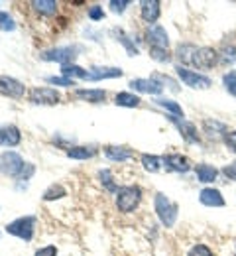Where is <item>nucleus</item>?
Wrapping results in <instances>:
<instances>
[{
	"label": "nucleus",
	"mask_w": 236,
	"mask_h": 256,
	"mask_svg": "<svg viewBox=\"0 0 236 256\" xmlns=\"http://www.w3.org/2000/svg\"><path fill=\"white\" fill-rule=\"evenodd\" d=\"M154 205H156V213H158V219L162 221V224L173 226L175 221H177V211H179V207H177L173 201H169L164 193H158V195H156Z\"/></svg>",
	"instance_id": "obj_1"
},
{
	"label": "nucleus",
	"mask_w": 236,
	"mask_h": 256,
	"mask_svg": "<svg viewBox=\"0 0 236 256\" xmlns=\"http://www.w3.org/2000/svg\"><path fill=\"white\" fill-rule=\"evenodd\" d=\"M142 199V190L136 186H126L116 192V207L122 213H132Z\"/></svg>",
	"instance_id": "obj_2"
},
{
	"label": "nucleus",
	"mask_w": 236,
	"mask_h": 256,
	"mask_svg": "<svg viewBox=\"0 0 236 256\" xmlns=\"http://www.w3.org/2000/svg\"><path fill=\"white\" fill-rule=\"evenodd\" d=\"M35 230V217H20L16 221L6 224V232L14 234L22 240H32Z\"/></svg>",
	"instance_id": "obj_3"
},
{
	"label": "nucleus",
	"mask_w": 236,
	"mask_h": 256,
	"mask_svg": "<svg viewBox=\"0 0 236 256\" xmlns=\"http://www.w3.org/2000/svg\"><path fill=\"white\" fill-rule=\"evenodd\" d=\"M175 71H177L179 79L183 81V85H187V87H191V89H209V87L213 85V81H211L207 75L197 73V71H191V69H187V67H183V65H177Z\"/></svg>",
	"instance_id": "obj_4"
},
{
	"label": "nucleus",
	"mask_w": 236,
	"mask_h": 256,
	"mask_svg": "<svg viewBox=\"0 0 236 256\" xmlns=\"http://www.w3.org/2000/svg\"><path fill=\"white\" fill-rule=\"evenodd\" d=\"M26 162L20 154L16 152H2L0 154V174L10 176V178H18L20 172L24 170Z\"/></svg>",
	"instance_id": "obj_5"
},
{
	"label": "nucleus",
	"mask_w": 236,
	"mask_h": 256,
	"mask_svg": "<svg viewBox=\"0 0 236 256\" xmlns=\"http://www.w3.org/2000/svg\"><path fill=\"white\" fill-rule=\"evenodd\" d=\"M77 56H79V54H77V48H73V46L53 48V50H47V52L39 54V58H41L43 62H57V64H61V65L73 64Z\"/></svg>",
	"instance_id": "obj_6"
},
{
	"label": "nucleus",
	"mask_w": 236,
	"mask_h": 256,
	"mask_svg": "<svg viewBox=\"0 0 236 256\" xmlns=\"http://www.w3.org/2000/svg\"><path fill=\"white\" fill-rule=\"evenodd\" d=\"M61 95L51 87H35L30 91V100L34 104H57Z\"/></svg>",
	"instance_id": "obj_7"
},
{
	"label": "nucleus",
	"mask_w": 236,
	"mask_h": 256,
	"mask_svg": "<svg viewBox=\"0 0 236 256\" xmlns=\"http://www.w3.org/2000/svg\"><path fill=\"white\" fill-rule=\"evenodd\" d=\"M0 93L12 96V98H22L26 93V87L22 81L8 77V75H0Z\"/></svg>",
	"instance_id": "obj_8"
},
{
	"label": "nucleus",
	"mask_w": 236,
	"mask_h": 256,
	"mask_svg": "<svg viewBox=\"0 0 236 256\" xmlns=\"http://www.w3.org/2000/svg\"><path fill=\"white\" fill-rule=\"evenodd\" d=\"M146 40L152 48H160V50H168L169 46V38L166 28H162L160 24H154V26H148L146 30Z\"/></svg>",
	"instance_id": "obj_9"
},
{
	"label": "nucleus",
	"mask_w": 236,
	"mask_h": 256,
	"mask_svg": "<svg viewBox=\"0 0 236 256\" xmlns=\"http://www.w3.org/2000/svg\"><path fill=\"white\" fill-rule=\"evenodd\" d=\"M130 89H134L138 93L160 95V93L164 91V85H162L156 77H150V79H132V81H130Z\"/></svg>",
	"instance_id": "obj_10"
},
{
	"label": "nucleus",
	"mask_w": 236,
	"mask_h": 256,
	"mask_svg": "<svg viewBox=\"0 0 236 256\" xmlns=\"http://www.w3.org/2000/svg\"><path fill=\"white\" fill-rule=\"evenodd\" d=\"M164 162V166L171 170V172H177V174H187L193 166H191V160L189 158H185V156H181V154H168V156H164L162 158Z\"/></svg>",
	"instance_id": "obj_11"
},
{
	"label": "nucleus",
	"mask_w": 236,
	"mask_h": 256,
	"mask_svg": "<svg viewBox=\"0 0 236 256\" xmlns=\"http://www.w3.org/2000/svg\"><path fill=\"white\" fill-rule=\"evenodd\" d=\"M160 12H162V8H160V2H158V0H142V2H140L142 20L148 22L150 26H154V24L158 22Z\"/></svg>",
	"instance_id": "obj_12"
},
{
	"label": "nucleus",
	"mask_w": 236,
	"mask_h": 256,
	"mask_svg": "<svg viewBox=\"0 0 236 256\" xmlns=\"http://www.w3.org/2000/svg\"><path fill=\"white\" fill-rule=\"evenodd\" d=\"M217 64V52L213 48H199L193 56V64L195 67H201V69H209Z\"/></svg>",
	"instance_id": "obj_13"
},
{
	"label": "nucleus",
	"mask_w": 236,
	"mask_h": 256,
	"mask_svg": "<svg viewBox=\"0 0 236 256\" xmlns=\"http://www.w3.org/2000/svg\"><path fill=\"white\" fill-rule=\"evenodd\" d=\"M169 120L175 124V126L179 128V132H181V136L187 140V142H199V134H197V128L193 122H187V120H183V118H179V116H168Z\"/></svg>",
	"instance_id": "obj_14"
},
{
	"label": "nucleus",
	"mask_w": 236,
	"mask_h": 256,
	"mask_svg": "<svg viewBox=\"0 0 236 256\" xmlns=\"http://www.w3.org/2000/svg\"><path fill=\"white\" fill-rule=\"evenodd\" d=\"M199 201L207 207H225V197L223 193L215 188H205L199 193Z\"/></svg>",
	"instance_id": "obj_15"
},
{
	"label": "nucleus",
	"mask_w": 236,
	"mask_h": 256,
	"mask_svg": "<svg viewBox=\"0 0 236 256\" xmlns=\"http://www.w3.org/2000/svg\"><path fill=\"white\" fill-rule=\"evenodd\" d=\"M114 77H122V69L118 67H91L89 69V81L114 79Z\"/></svg>",
	"instance_id": "obj_16"
},
{
	"label": "nucleus",
	"mask_w": 236,
	"mask_h": 256,
	"mask_svg": "<svg viewBox=\"0 0 236 256\" xmlns=\"http://www.w3.org/2000/svg\"><path fill=\"white\" fill-rule=\"evenodd\" d=\"M22 142V134L16 126H2L0 128V146H18Z\"/></svg>",
	"instance_id": "obj_17"
},
{
	"label": "nucleus",
	"mask_w": 236,
	"mask_h": 256,
	"mask_svg": "<svg viewBox=\"0 0 236 256\" xmlns=\"http://www.w3.org/2000/svg\"><path fill=\"white\" fill-rule=\"evenodd\" d=\"M104 154H106L108 160L112 162H126L134 156V152L130 148H124V146H106Z\"/></svg>",
	"instance_id": "obj_18"
},
{
	"label": "nucleus",
	"mask_w": 236,
	"mask_h": 256,
	"mask_svg": "<svg viewBox=\"0 0 236 256\" xmlns=\"http://www.w3.org/2000/svg\"><path fill=\"white\" fill-rule=\"evenodd\" d=\"M195 174H197V180L203 184H213L219 176V170L215 166H209V164H199L195 168Z\"/></svg>",
	"instance_id": "obj_19"
},
{
	"label": "nucleus",
	"mask_w": 236,
	"mask_h": 256,
	"mask_svg": "<svg viewBox=\"0 0 236 256\" xmlns=\"http://www.w3.org/2000/svg\"><path fill=\"white\" fill-rule=\"evenodd\" d=\"M75 96L81 100H89V102H102L106 98V93L102 89H77Z\"/></svg>",
	"instance_id": "obj_20"
},
{
	"label": "nucleus",
	"mask_w": 236,
	"mask_h": 256,
	"mask_svg": "<svg viewBox=\"0 0 236 256\" xmlns=\"http://www.w3.org/2000/svg\"><path fill=\"white\" fill-rule=\"evenodd\" d=\"M95 154H97V150L91 148V146H73V148L67 150V156L73 158V160H89Z\"/></svg>",
	"instance_id": "obj_21"
},
{
	"label": "nucleus",
	"mask_w": 236,
	"mask_h": 256,
	"mask_svg": "<svg viewBox=\"0 0 236 256\" xmlns=\"http://www.w3.org/2000/svg\"><path fill=\"white\" fill-rule=\"evenodd\" d=\"M197 50H199V48L193 46V44H183V46H179V48H177V58H179V62L185 65H191L193 64V56H195Z\"/></svg>",
	"instance_id": "obj_22"
},
{
	"label": "nucleus",
	"mask_w": 236,
	"mask_h": 256,
	"mask_svg": "<svg viewBox=\"0 0 236 256\" xmlns=\"http://www.w3.org/2000/svg\"><path fill=\"white\" fill-rule=\"evenodd\" d=\"M203 130L211 136V138H219L221 134H225L227 132V124H223V122H219V120H205L203 122Z\"/></svg>",
	"instance_id": "obj_23"
},
{
	"label": "nucleus",
	"mask_w": 236,
	"mask_h": 256,
	"mask_svg": "<svg viewBox=\"0 0 236 256\" xmlns=\"http://www.w3.org/2000/svg\"><path fill=\"white\" fill-rule=\"evenodd\" d=\"M140 96L134 95V93H118V95L114 96V102L118 104V106H128V108H134L140 104Z\"/></svg>",
	"instance_id": "obj_24"
},
{
	"label": "nucleus",
	"mask_w": 236,
	"mask_h": 256,
	"mask_svg": "<svg viewBox=\"0 0 236 256\" xmlns=\"http://www.w3.org/2000/svg\"><path fill=\"white\" fill-rule=\"evenodd\" d=\"M142 166H144L146 172L156 174V172H160V168H162V158L152 156V154H144V156H142Z\"/></svg>",
	"instance_id": "obj_25"
},
{
	"label": "nucleus",
	"mask_w": 236,
	"mask_h": 256,
	"mask_svg": "<svg viewBox=\"0 0 236 256\" xmlns=\"http://www.w3.org/2000/svg\"><path fill=\"white\" fill-rule=\"evenodd\" d=\"M32 6L41 14H55L57 12V2L55 0H34Z\"/></svg>",
	"instance_id": "obj_26"
},
{
	"label": "nucleus",
	"mask_w": 236,
	"mask_h": 256,
	"mask_svg": "<svg viewBox=\"0 0 236 256\" xmlns=\"http://www.w3.org/2000/svg\"><path fill=\"white\" fill-rule=\"evenodd\" d=\"M156 104L164 106V108L169 110L173 116H181V118H183V108H181V104H177L175 100H169V98H156Z\"/></svg>",
	"instance_id": "obj_27"
},
{
	"label": "nucleus",
	"mask_w": 236,
	"mask_h": 256,
	"mask_svg": "<svg viewBox=\"0 0 236 256\" xmlns=\"http://www.w3.org/2000/svg\"><path fill=\"white\" fill-rule=\"evenodd\" d=\"M65 195H67L65 188L59 186V184H55V186H51L49 190H45V193H43V201H55V199H61V197H65Z\"/></svg>",
	"instance_id": "obj_28"
},
{
	"label": "nucleus",
	"mask_w": 236,
	"mask_h": 256,
	"mask_svg": "<svg viewBox=\"0 0 236 256\" xmlns=\"http://www.w3.org/2000/svg\"><path fill=\"white\" fill-rule=\"evenodd\" d=\"M99 178H101V184L104 186V190H108V192L116 193L120 188H116V184L112 182V174L108 172V170H102V172H99Z\"/></svg>",
	"instance_id": "obj_29"
},
{
	"label": "nucleus",
	"mask_w": 236,
	"mask_h": 256,
	"mask_svg": "<svg viewBox=\"0 0 236 256\" xmlns=\"http://www.w3.org/2000/svg\"><path fill=\"white\" fill-rule=\"evenodd\" d=\"M223 83H225V89H227L233 96H236V71H229V73H225Z\"/></svg>",
	"instance_id": "obj_30"
},
{
	"label": "nucleus",
	"mask_w": 236,
	"mask_h": 256,
	"mask_svg": "<svg viewBox=\"0 0 236 256\" xmlns=\"http://www.w3.org/2000/svg\"><path fill=\"white\" fill-rule=\"evenodd\" d=\"M14 28H16V22L12 20V16H8V12H0V30L12 32Z\"/></svg>",
	"instance_id": "obj_31"
},
{
	"label": "nucleus",
	"mask_w": 236,
	"mask_h": 256,
	"mask_svg": "<svg viewBox=\"0 0 236 256\" xmlns=\"http://www.w3.org/2000/svg\"><path fill=\"white\" fill-rule=\"evenodd\" d=\"M150 56H152L156 62H162V64H166V62L171 60L168 50H160V48H150Z\"/></svg>",
	"instance_id": "obj_32"
},
{
	"label": "nucleus",
	"mask_w": 236,
	"mask_h": 256,
	"mask_svg": "<svg viewBox=\"0 0 236 256\" xmlns=\"http://www.w3.org/2000/svg\"><path fill=\"white\" fill-rule=\"evenodd\" d=\"M187 256H215V254H213V250H211L209 246H205V244H195V246H191V250L187 252Z\"/></svg>",
	"instance_id": "obj_33"
},
{
	"label": "nucleus",
	"mask_w": 236,
	"mask_h": 256,
	"mask_svg": "<svg viewBox=\"0 0 236 256\" xmlns=\"http://www.w3.org/2000/svg\"><path fill=\"white\" fill-rule=\"evenodd\" d=\"M223 60H225L227 64H235L236 62V48L235 46H229V48H225V50H223Z\"/></svg>",
	"instance_id": "obj_34"
},
{
	"label": "nucleus",
	"mask_w": 236,
	"mask_h": 256,
	"mask_svg": "<svg viewBox=\"0 0 236 256\" xmlns=\"http://www.w3.org/2000/svg\"><path fill=\"white\" fill-rule=\"evenodd\" d=\"M47 83H51V85H61V87H71V85H75L73 79H67V77H47Z\"/></svg>",
	"instance_id": "obj_35"
},
{
	"label": "nucleus",
	"mask_w": 236,
	"mask_h": 256,
	"mask_svg": "<svg viewBox=\"0 0 236 256\" xmlns=\"http://www.w3.org/2000/svg\"><path fill=\"white\" fill-rule=\"evenodd\" d=\"M225 144H227V148H229L231 152H235L236 154V130L225 134Z\"/></svg>",
	"instance_id": "obj_36"
},
{
	"label": "nucleus",
	"mask_w": 236,
	"mask_h": 256,
	"mask_svg": "<svg viewBox=\"0 0 236 256\" xmlns=\"http://www.w3.org/2000/svg\"><path fill=\"white\" fill-rule=\"evenodd\" d=\"M128 4H130L128 0H112V2H110V10H112V12L122 14V12L126 10V6H128Z\"/></svg>",
	"instance_id": "obj_37"
},
{
	"label": "nucleus",
	"mask_w": 236,
	"mask_h": 256,
	"mask_svg": "<svg viewBox=\"0 0 236 256\" xmlns=\"http://www.w3.org/2000/svg\"><path fill=\"white\" fill-rule=\"evenodd\" d=\"M102 16H104L102 6L95 4V6H91V8H89V18H91V20H102Z\"/></svg>",
	"instance_id": "obj_38"
},
{
	"label": "nucleus",
	"mask_w": 236,
	"mask_h": 256,
	"mask_svg": "<svg viewBox=\"0 0 236 256\" xmlns=\"http://www.w3.org/2000/svg\"><path fill=\"white\" fill-rule=\"evenodd\" d=\"M223 174H225V176H227L229 180L236 182V162L229 164V166H225V168H223Z\"/></svg>",
	"instance_id": "obj_39"
},
{
	"label": "nucleus",
	"mask_w": 236,
	"mask_h": 256,
	"mask_svg": "<svg viewBox=\"0 0 236 256\" xmlns=\"http://www.w3.org/2000/svg\"><path fill=\"white\" fill-rule=\"evenodd\" d=\"M35 256H57V248H55L53 244H49V246H43V248L35 250Z\"/></svg>",
	"instance_id": "obj_40"
},
{
	"label": "nucleus",
	"mask_w": 236,
	"mask_h": 256,
	"mask_svg": "<svg viewBox=\"0 0 236 256\" xmlns=\"http://www.w3.org/2000/svg\"><path fill=\"white\" fill-rule=\"evenodd\" d=\"M116 40H120V42H122V44L128 48V54H130V56H136V54H138V50H136L134 46H132V44L126 40V36H124L122 32H118V38H116Z\"/></svg>",
	"instance_id": "obj_41"
},
{
	"label": "nucleus",
	"mask_w": 236,
	"mask_h": 256,
	"mask_svg": "<svg viewBox=\"0 0 236 256\" xmlns=\"http://www.w3.org/2000/svg\"><path fill=\"white\" fill-rule=\"evenodd\" d=\"M32 174H34V166H32V164H26V166H24V170L20 172L18 180H28V178H30Z\"/></svg>",
	"instance_id": "obj_42"
}]
</instances>
